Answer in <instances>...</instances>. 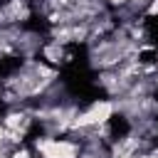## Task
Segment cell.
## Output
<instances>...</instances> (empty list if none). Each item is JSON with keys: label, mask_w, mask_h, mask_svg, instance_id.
Returning a JSON list of instances; mask_svg holds the SVG:
<instances>
[{"label": "cell", "mask_w": 158, "mask_h": 158, "mask_svg": "<svg viewBox=\"0 0 158 158\" xmlns=\"http://www.w3.org/2000/svg\"><path fill=\"white\" fill-rule=\"evenodd\" d=\"M35 151L40 158H79L81 143L72 138H57V136H40L35 138Z\"/></svg>", "instance_id": "1"}, {"label": "cell", "mask_w": 158, "mask_h": 158, "mask_svg": "<svg viewBox=\"0 0 158 158\" xmlns=\"http://www.w3.org/2000/svg\"><path fill=\"white\" fill-rule=\"evenodd\" d=\"M153 62H156V64H158V49H156V52H153Z\"/></svg>", "instance_id": "10"}, {"label": "cell", "mask_w": 158, "mask_h": 158, "mask_svg": "<svg viewBox=\"0 0 158 158\" xmlns=\"http://www.w3.org/2000/svg\"><path fill=\"white\" fill-rule=\"evenodd\" d=\"M10 158H32V151L27 146H15L10 151Z\"/></svg>", "instance_id": "5"}, {"label": "cell", "mask_w": 158, "mask_h": 158, "mask_svg": "<svg viewBox=\"0 0 158 158\" xmlns=\"http://www.w3.org/2000/svg\"><path fill=\"white\" fill-rule=\"evenodd\" d=\"M128 2H131V0H128Z\"/></svg>", "instance_id": "11"}, {"label": "cell", "mask_w": 158, "mask_h": 158, "mask_svg": "<svg viewBox=\"0 0 158 158\" xmlns=\"http://www.w3.org/2000/svg\"><path fill=\"white\" fill-rule=\"evenodd\" d=\"M143 12H146L148 17H156V15H158V0H151V2L146 5V10H143Z\"/></svg>", "instance_id": "6"}, {"label": "cell", "mask_w": 158, "mask_h": 158, "mask_svg": "<svg viewBox=\"0 0 158 158\" xmlns=\"http://www.w3.org/2000/svg\"><path fill=\"white\" fill-rule=\"evenodd\" d=\"M89 111H91V116H94L96 126L109 123V121H111V116L116 114V101H111V99H96V101L89 106Z\"/></svg>", "instance_id": "3"}, {"label": "cell", "mask_w": 158, "mask_h": 158, "mask_svg": "<svg viewBox=\"0 0 158 158\" xmlns=\"http://www.w3.org/2000/svg\"><path fill=\"white\" fill-rule=\"evenodd\" d=\"M0 10H2V17H5L7 27H15V25H20V22H25L30 17L27 0H7L5 5H0Z\"/></svg>", "instance_id": "2"}, {"label": "cell", "mask_w": 158, "mask_h": 158, "mask_svg": "<svg viewBox=\"0 0 158 158\" xmlns=\"http://www.w3.org/2000/svg\"><path fill=\"white\" fill-rule=\"evenodd\" d=\"M106 2H109L111 7H126V5H128V0H106Z\"/></svg>", "instance_id": "7"}, {"label": "cell", "mask_w": 158, "mask_h": 158, "mask_svg": "<svg viewBox=\"0 0 158 158\" xmlns=\"http://www.w3.org/2000/svg\"><path fill=\"white\" fill-rule=\"evenodd\" d=\"M151 81H153V84H156V86H158V72H156V74H153V77H151Z\"/></svg>", "instance_id": "8"}, {"label": "cell", "mask_w": 158, "mask_h": 158, "mask_svg": "<svg viewBox=\"0 0 158 158\" xmlns=\"http://www.w3.org/2000/svg\"><path fill=\"white\" fill-rule=\"evenodd\" d=\"M42 57H44L49 64H62V62L67 59V52H64L62 44H57V42H47V44L42 47Z\"/></svg>", "instance_id": "4"}, {"label": "cell", "mask_w": 158, "mask_h": 158, "mask_svg": "<svg viewBox=\"0 0 158 158\" xmlns=\"http://www.w3.org/2000/svg\"><path fill=\"white\" fill-rule=\"evenodd\" d=\"M2 138H5V126L0 123V141H2Z\"/></svg>", "instance_id": "9"}]
</instances>
